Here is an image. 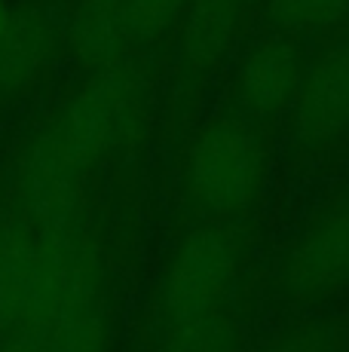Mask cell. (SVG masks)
Wrapping results in <instances>:
<instances>
[{
  "mask_svg": "<svg viewBox=\"0 0 349 352\" xmlns=\"http://www.w3.org/2000/svg\"><path fill=\"white\" fill-rule=\"evenodd\" d=\"M141 111L144 86L129 65L92 71L22 144L16 199L25 218L37 224L71 221L83 184L132 138Z\"/></svg>",
  "mask_w": 349,
  "mask_h": 352,
  "instance_id": "1",
  "label": "cell"
},
{
  "mask_svg": "<svg viewBox=\"0 0 349 352\" xmlns=\"http://www.w3.org/2000/svg\"><path fill=\"white\" fill-rule=\"evenodd\" d=\"M104 300L95 248L71 227L0 218V343Z\"/></svg>",
  "mask_w": 349,
  "mask_h": 352,
  "instance_id": "2",
  "label": "cell"
},
{
  "mask_svg": "<svg viewBox=\"0 0 349 352\" xmlns=\"http://www.w3.org/2000/svg\"><path fill=\"white\" fill-rule=\"evenodd\" d=\"M270 181V135L233 113H214L190 135L181 157V196L199 221L251 214Z\"/></svg>",
  "mask_w": 349,
  "mask_h": 352,
  "instance_id": "3",
  "label": "cell"
},
{
  "mask_svg": "<svg viewBox=\"0 0 349 352\" xmlns=\"http://www.w3.org/2000/svg\"><path fill=\"white\" fill-rule=\"evenodd\" d=\"M251 257L248 236L230 221H199L172 248L157 285V340L230 309Z\"/></svg>",
  "mask_w": 349,
  "mask_h": 352,
  "instance_id": "4",
  "label": "cell"
},
{
  "mask_svg": "<svg viewBox=\"0 0 349 352\" xmlns=\"http://www.w3.org/2000/svg\"><path fill=\"white\" fill-rule=\"evenodd\" d=\"M306 56L282 132L294 160H322L349 138V19Z\"/></svg>",
  "mask_w": 349,
  "mask_h": 352,
  "instance_id": "5",
  "label": "cell"
},
{
  "mask_svg": "<svg viewBox=\"0 0 349 352\" xmlns=\"http://www.w3.org/2000/svg\"><path fill=\"white\" fill-rule=\"evenodd\" d=\"M288 300L322 303L349 291V187H340L306 214L279 263Z\"/></svg>",
  "mask_w": 349,
  "mask_h": 352,
  "instance_id": "6",
  "label": "cell"
},
{
  "mask_svg": "<svg viewBox=\"0 0 349 352\" xmlns=\"http://www.w3.org/2000/svg\"><path fill=\"white\" fill-rule=\"evenodd\" d=\"M304 62V43L291 37L267 31L264 37L251 40L230 67L224 96L227 113L273 135L294 104Z\"/></svg>",
  "mask_w": 349,
  "mask_h": 352,
  "instance_id": "7",
  "label": "cell"
},
{
  "mask_svg": "<svg viewBox=\"0 0 349 352\" xmlns=\"http://www.w3.org/2000/svg\"><path fill=\"white\" fill-rule=\"evenodd\" d=\"M65 46V28L43 3L12 6L0 34V104L22 101L56 67Z\"/></svg>",
  "mask_w": 349,
  "mask_h": 352,
  "instance_id": "8",
  "label": "cell"
},
{
  "mask_svg": "<svg viewBox=\"0 0 349 352\" xmlns=\"http://www.w3.org/2000/svg\"><path fill=\"white\" fill-rule=\"evenodd\" d=\"M254 0H190L178 28V74L199 86L227 65L245 34Z\"/></svg>",
  "mask_w": 349,
  "mask_h": 352,
  "instance_id": "9",
  "label": "cell"
},
{
  "mask_svg": "<svg viewBox=\"0 0 349 352\" xmlns=\"http://www.w3.org/2000/svg\"><path fill=\"white\" fill-rule=\"evenodd\" d=\"M123 16L126 0H71L65 46H71L77 62L92 71L120 65L126 58Z\"/></svg>",
  "mask_w": 349,
  "mask_h": 352,
  "instance_id": "10",
  "label": "cell"
},
{
  "mask_svg": "<svg viewBox=\"0 0 349 352\" xmlns=\"http://www.w3.org/2000/svg\"><path fill=\"white\" fill-rule=\"evenodd\" d=\"M104 300L71 309L58 319L0 343V352H107Z\"/></svg>",
  "mask_w": 349,
  "mask_h": 352,
  "instance_id": "11",
  "label": "cell"
},
{
  "mask_svg": "<svg viewBox=\"0 0 349 352\" xmlns=\"http://www.w3.org/2000/svg\"><path fill=\"white\" fill-rule=\"evenodd\" d=\"M267 31L297 43L319 40L349 19V0H260Z\"/></svg>",
  "mask_w": 349,
  "mask_h": 352,
  "instance_id": "12",
  "label": "cell"
},
{
  "mask_svg": "<svg viewBox=\"0 0 349 352\" xmlns=\"http://www.w3.org/2000/svg\"><path fill=\"white\" fill-rule=\"evenodd\" d=\"M190 0H126V56L153 52L178 34Z\"/></svg>",
  "mask_w": 349,
  "mask_h": 352,
  "instance_id": "13",
  "label": "cell"
},
{
  "mask_svg": "<svg viewBox=\"0 0 349 352\" xmlns=\"http://www.w3.org/2000/svg\"><path fill=\"white\" fill-rule=\"evenodd\" d=\"M346 337L331 319H300L276 331L258 352H344Z\"/></svg>",
  "mask_w": 349,
  "mask_h": 352,
  "instance_id": "14",
  "label": "cell"
},
{
  "mask_svg": "<svg viewBox=\"0 0 349 352\" xmlns=\"http://www.w3.org/2000/svg\"><path fill=\"white\" fill-rule=\"evenodd\" d=\"M10 16H12V3H10V0H0V34H3L6 22H10Z\"/></svg>",
  "mask_w": 349,
  "mask_h": 352,
  "instance_id": "15",
  "label": "cell"
}]
</instances>
